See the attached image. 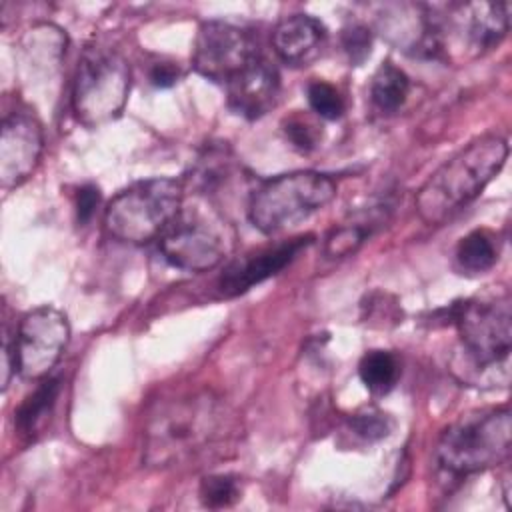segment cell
<instances>
[{
  "instance_id": "1",
  "label": "cell",
  "mask_w": 512,
  "mask_h": 512,
  "mask_svg": "<svg viewBox=\"0 0 512 512\" xmlns=\"http://www.w3.org/2000/svg\"><path fill=\"white\" fill-rule=\"evenodd\" d=\"M228 408L210 390L162 400L144 428L142 460L150 468H174L214 448L230 432Z\"/></svg>"
},
{
  "instance_id": "2",
  "label": "cell",
  "mask_w": 512,
  "mask_h": 512,
  "mask_svg": "<svg viewBox=\"0 0 512 512\" xmlns=\"http://www.w3.org/2000/svg\"><path fill=\"white\" fill-rule=\"evenodd\" d=\"M508 142L498 134H484L438 166L418 188L414 204L418 216L430 224H444L466 208L502 170Z\"/></svg>"
},
{
  "instance_id": "3",
  "label": "cell",
  "mask_w": 512,
  "mask_h": 512,
  "mask_svg": "<svg viewBox=\"0 0 512 512\" xmlns=\"http://www.w3.org/2000/svg\"><path fill=\"white\" fill-rule=\"evenodd\" d=\"M448 324L456 326L470 372H508L512 344V302L508 290L450 304Z\"/></svg>"
},
{
  "instance_id": "4",
  "label": "cell",
  "mask_w": 512,
  "mask_h": 512,
  "mask_svg": "<svg viewBox=\"0 0 512 512\" xmlns=\"http://www.w3.org/2000/svg\"><path fill=\"white\" fill-rule=\"evenodd\" d=\"M512 414L508 406L470 412L452 422L436 444L438 466L452 476L484 472L508 460Z\"/></svg>"
},
{
  "instance_id": "5",
  "label": "cell",
  "mask_w": 512,
  "mask_h": 512,
  "mask_svg": "<svg viewBox=\"0 0 512 512\" xmlns=\"http://www.w3.org/2000/svg\"><path fill=\"white\" fill-rule=\"evenodd\" d=\"M336 196L330 176L296 170L260 182L248 196V220L262 234H276L298 226L322 210Z\"/></svg>"
},
{
  "instance_id": "6",
  "label": "cell",
  "mask_w": 512,
  "mask_h": 512,
  "mask_svg": "<svg viewBox=\"0 0 512 512\" xmlns=\"http://www.w3.org/2000/svg\"><path fill=\"white\" fill-rule=\"evenodd\" d=\"M184 204V182L148 178L120 190L104 210L106 232L126 244H148L160 238Z\"/></svg>"
},
{
  "instance_id": "7",
  "label": "cell",
  "mask_w": 512,
  "mask_h": 512,
  "mask_svg": "<svg viewBox=\"0 0 512 512\" xmlns=\"http://www.w3.org/2000/svg\"><path fill=\"white\" fill-rule=\"evenodd\" d=\"M130 92L128 60L112 46H86L72 86V110L80 124L100 126L116 118Z\"/></svg>"
},
{
  "instance_id": "8",
  "label": "cell",
  "mask_w": 512,
  "mask_h": 512,
  "mask_svg": "<svg viewBox=\"0 0 512 512\" xmlns=\"http://www.w3.org/2000/svg\"><path fill=\"white\" fill-rule=\"evenodd\" d=\"M158 246L164 260L174 268L206 272L226 258L230 240L226 222L216 208L182 204L178 216L158 238Z\"/></svg>"
},
{
  "instance_id": "9",
  "label": "cell",
  "mask_w": 512,
  "mask_h": 512,
  "mask_svg": "<svg viewBox=\"0 0 512 512\" xmlns=\"http://www.w3.org/2000/svg\"><path fill=\"white\" fill-rule=\"evenodd\" d=\"M70 340V324L62 310L38 306L24 314L14 344L16 372L26 380H42L62 358Z\"/></svg>"
},
{
  "instance_id": "10",
  "label": "cell",
  "mask_w": 512,
  "mask_h": 512,
  "mask_svg": "<svg viewBox=\"0 0 512 512\" xmlns=\"http://www.w3.org/2000/svg\"><path fill=\"white\" fill-rule=\"evenodd\" d=\"M260 54L256 38L246 28L226 20H206L194 38L192 66L200 76L226 84Z\"/></svg>"
},
{
  "instance_id": "11",
  "label": "cell",
  "mask_w": 512,
  "mask_h": 512,
  "mask_svg": "<svg viewBox=\"0 0 512 512\" xmlns=\"http://www.w3.org/2000/svg\"><path fill=\"white\" fill-rule=\"evenodd\" d=\"M44 148L42 124L28 110H14L2 120L0 182L2 188L22 184L36 168Z\"/></svg>"
},
{
  "instance_id": "12",
  "label": "cell",
  "mask_w": 512,
  "mask_h": 512,
  "mask_svg": "<svg viewBox=\"0 0 512 512\" xmlns=\"http://www.w3.org/2000/svg\"><path fill=\"white\" fill-rule=\"evenodd\" d=\"M310 240L312 236H298L236 258L220 274L218 292L226 298L248 292L256 284L284 270L310 244Z\"/></svg>"
},
{
  "instance_id": "13",
  "label": "cell",
  "mask_w": 512,
  "mask_h": 512,
  "mask_svg": "<svg viewBox=\"0 0 512 512\" xmlns=\"http://www.w3.org/2000/svg\"><path fill=\"white\" fill-rule=\"evenodd\" d=\"M224 86L228 108L246 120H258L278 104L280 74L276 66L260 54Z\"/></svg>"
},
{
  "instance_id": "14",
  "label": "cell",
  "mask_w": 512,
  "mask_h": 512,
  "mask_svg": "<svg viewBox=\"0 0 512 512\" xmlns=\"http://www.w3.org/2000/svg\"><path fill=\"white\" fill-rule=\"evenodd\" d=\"M326 26L310 14L282 18L272 30V46L278 58L292 66L310 64L322 50Z\"/></svg>"
},
{
  "instance_id": "15",
  "label": "cell",
  "mask_w": 512,
  "mask_h": 512,
  "mask_svg": "<svg viewBox=\"0 0 512 512\" xmlns=\"http://www.w3.org/2000/svg\"><path fill=\"white\" fill-rule=\"evenodd\" d=\"M464 36L470 48L476 52H486L496 48L506 32H508V10L506 2H480V4H464Z\"/></svg>"
},
{
  "instance_id": "16",
  "label": "cell",
  "mask_w": 512,
  "mask_h": 512,
  "mask_svg": "<svg viewBox=\"0 0 512 512\" xmlns=\"http://www.w3.org/2000/svg\"><path fill=\"white\" fill-rule=\"evenodd\" d=\"M390 210L392 206L388 202H378V204H372L370 208L356 212L350 220L330 230V234L326 236L324 254L328 258L352 256L374 234V230L382 222H386Z\"/></svg>"
},
{
  "instance_id": "17",
  "label": "cell",
  "mask_w": 512,
  "mask_h": 512,
  "mask_svg": "<svg viewBox=\"0 0 512 512\" xmlns=\"http://www.w3.org/2000/svg\"><path fill=\"white\" fill-rule=\"evenodd\" d=\"M62 390L60 376H46L40 384L22 400L18 410L14 412V428L20 436L32 438L36 436L46 420L50 418L56 400Z\"/></svg>"
},
{
  "instance_id": "18",
  "label": "cell",
  "mask_w": 512,
  "mask_h": 512,
  "mask_svg": "<svg viewBox=\"0 0 512 512\" xmlns=\"http://www.w3.org/2000/svg\"><path fill=\"white\" fill-rule=\"evenodd\" d=\"M408 92H410V78L406 76V72L390 60L382 62L370 82L372 104L380 112L392 114L402 108V104L408 98Z\"/></svg>"
},
{
  "instance_id": "19",
  "label": "cell",
  "mask_w": 512,
  "mask_h": 512,
  "mask_svg": "<svg viewBox=\"0 0 512 512\" xmlns=\"http://www.w3.org/2000/svg\"><path fill=\"white\" fill-rule=\"evenodd\" d=\"M500 256L498 236L486 228L472 230L456 246V262L468 274L488 272Z\"/></svg>"
},
{
  "instance_id": "20",
  "label": "cell",
  "mask_w": 512,
  "mask_h": 512,
  "mask_svg": "<svg viewBox=\"0 0 512 512\" xmlns=\"http://www.w3.org/2000/svg\"><path fill=\"white\" fill-rule=\"evenodd\" d=\"M362 384L372 394H388L400 378V362L390 350H370L358 364Z\"/></svg>"
},
{
  "instance_id": "21",
  "label": "cell",
  "mask_w": 512,
  "mask_h": 512,
  "mask_svg": "<svg viewBox=\"0 0 512 512\" xmlns=\"http://www.w3.org/2000/svg\"><path fill=\"white\" fill-rule=\"evenodd\" d=\"M232 176V158L228 156L226 146H210L192 170V184L194 188L204 194L212 196L224 182Z\"/></svg>"
},
{
  "instance_id": "22",
  "label": "cell",
  "mask_w": 512,
  "mask_h": 512,
  "mask_svg": "<svg viewBox=\"0 0 512 512\" xmlns=\"http://www.w3.org/2000/svg\"><path fill=\"white\" fill-rule=\"evenodd\" d=\"M242 488L234 474L204 476L198 488L200 502L206 508H228L240 500Z\"/></svg>"
},
{
  "instance_id": "23",
  "label": "cell",
  "mask_w": 512,
  "mask_h": 512,
  "mask_svg": "<svg viewBox=\"0 0 512 512\" xmlns=\"http://www.w3.org/2000/svg\"><path fill=\"white\" fill-rule=\"evenodd\" d=\"M306 96L310 108L324 120H338L344 114V98L332 84L324 80L310 82Z\"/></svg>"
},
{
  "instance_id": "24",
  "label": "cell",
  "mask_w": 512,
  "mask_h": 512,
  "mask_svg": "<svg viewBox=\"0 0 512 512\" xmlns=\"http://www.w3.org/2000/svg\"><path fill=\"white\" fill-rule=\"evenodd\" d=\"M340 44L348 62L352 66H360L372 52V32L368 26L352 22L340 30Z\"/></svg>"
},
{
  "instance_id": "25",
  "label": "cell",
  "mask_w": 512,
  "mask_h": 512,
  "mask_svg": "<svg viewBox=\"0 0 512 512\" xmlns=\"http://www.w3.org/2000/svg\"><path fill=\"white\" fill-rule=\"evenodd\" d=\"M350 430L366 440V442H376L386 438L392 432V418L380 410H366V412H358L348 420Z\"/></svg>"
},
{
  "instance_id": "26",
  "label": "cell",
  "mask_w": 512,
  "mask_h": 512,
  "mask_svg": "<svg viewBox=\"0 0 512 512\" xmlns=\"http://www.w3.org/2000/svg\"><path fill=\"white\" fill-rule=\"evenodd\" d=\"M284 134L300 152H310L320 144L322 130L302 116H292L284 122Z\"/></svg>"
},
{
  "instance_id": "27",
  "label": "cell",
  "mask_w": 512,
  "mask_h": 512,
  "mask_svg": "<svg viewBox=\"0 0 512 512\" xmlns=\"http://www.w3.org/2000/svg\"><path fill=\"white\" fill-rule=\"evenodd\" d=\"M100 198H102V194L96 184H84L78 188L74 208H76V220L80 226L90 222V218L94 216V210L100 204Z\"/></svg>"
},
{
  "instance_id": "28",
  "label": "cell",
  "mask_w": 512,
  "mask_h": 512,
  "mask_svg": "<svg viewBox=\"0 0 512 512\" xmlns=\"http://www.w3.org/2000/svg\"><path fill=\"white\" fill-rule=\"evenodd\" d=\"M150 82L152 86L156 88H170L174 84L180 82V78L184 76V70L180 68L178 62H172V60H158L150 66Z\"/></svg>"
}]
</instances>
